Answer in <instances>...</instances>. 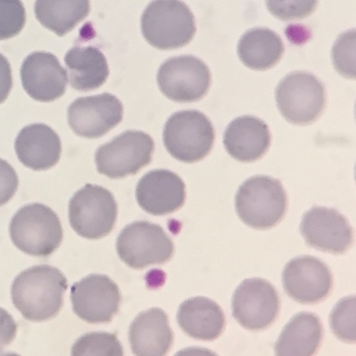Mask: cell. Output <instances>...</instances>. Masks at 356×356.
Here are the masks:
<instances>
[{
    "label": "cell",
    "instance_id": "20",
    "mask_svg": "<svg viewBox=\"0 0 356 356\" xmlns=\"http://www.w3.org/2000/svg\"><path fill=\"white\" fill-rule=\"evenodd\" d=\"M129 338L135 355H166L173 343L166 313L160 309L143 312L131 323Z\"/></svg>",
    "mask_w": 356,
    "mask_h": 356
},
{
    "label": "cell",
    "instance_id": "6",
    "mask_svg": "<svg viewBox=\"0 0 356 356\" xmlns=\"http://www.w3.org/2000/svg\"><path fill=\"white\" fill-rule=\"evenodd\" d=\"M118 256L129 267L142 270L170 261L175 245L163 228L148 221L125 226L116 243Z\"/></svg>",
    "mask_w": 356,
    "mask_h": 356
},
{
    "label": "cell",
    "instance_id": "25",
    "mask_svg": "<svg viewBox=\"0 0 356 356\" xmlns=\"http://www.w3.org/2000/svg\"><path fill=\"white\" fill-rule=\"evenodd\" d=\"M90 0H36L35 15L42 26L65 36L90 14Z\"/></svg>",
    "mask_w": 356,
    "mask_h": 356
},
{
    "label": "cell",
    "instance_id": "7",
    "mask_svg": "<svg viewBox=\"0 0 356 356\" xmlns=\"http://www.w3.org/2000/svg\"><path fill=\"white\" fill-rule=\"evenodd\" d=\"M118 211L115 199L108 190L87 184L70 200V226L85 238H102L113 229Z\"/></svg>",
    "mask_w": 356,
    "mask_h": 356
},
{
    "label": "cell",
    "instance_id": "12",
    "mask_svg": "<svg viewBox=\"0 0 356 356\" xmlns=\"http://www.w3.org/2000/svg\"><path fill=\"white\" fill-rule=\"evenodd\" d=\"M74 314L90 324L111 322L120 311L122 294L108 276L90 275L74 283L70 290Z\"/></svg>",
    "mask_w": 356,
    "mask_h": 356
},
{
    "label": "cell",
    "instance_id": "17",
    "mask_svg": "<svg viewBox=\"0 0 356 356\" xmlns=\"http://www.w3.org/2000/svg\"><path fill=\"white\" fill-rule=\"evenodd\" d=\"M21 78L28 95L40 102L57 100L67 90V72L57 57L48 52L29 55L22 65Z\"/></svg>",
    "mask_w": 356,
    "mask_h": 356
},
{
    "label": "cell",
    "instance_id": "8",
    "mask_svg": "<svg viewBox=\"0 0 356 356\" xmlns=\"http://www.w3.org/2000/svg\"><path fill=\"white\" fill-rule=\"evenodd\" d=\"M279 111L290 124L307 125L316 122L326 104L324 86L314 74L292 72L276 90Z\"/></svg>",
    "mask_w": 356,
    "mask_h": 356
},
{
    "label": "cell",
    "instance_id": "24",
    "mask_svg": "<svg viewBox=\"0 0 356 356\" xmlns=\"http://www.w3.org/2000/svg\"><path fill=\"white\" fill-rule=\"evenodd\" d=\"M239 58L248 69L266 70L280 61L284 45L279 35L269 29L257 28L248 31L237 47Z\"/></svg>",
    "mask_w": 356,
    "mask_h": 356
},
{
    "label": "cell",
    "instance_id": "14",
    "mask_svg": "<svg viewBox=\"0 0 356 356\" xmlns=\"http://www.w3.org/2000/svg\"><path fill=\"white\" fill-rule=\"evenodd\" d=\"M282 281L288 296L302 305L322 302L333 287V276L328 266L311 256L290 261L283 271Z\"/></svg>",
    "mask_w": 356,
    "mask_h": 356
},
{
    "label": "cell",
    "instance_id": "15",
    "mask_svg": "<svg viewBox=\"0 0 356 356\" xmlns=\"http://www.w3.org/2000/svg\"><path fill=\"white\" fill-rule=\"evenodd\" d=\"M300 232L307 245L330 254H344L353 241L347 219L335 209L325 207H314L303 215Z\"/></svg>",
    "mask_w": 356,
    "mask_h": 356
},
{
    "label": "cell",
    "instance_id": "9",
    "mask_svg": "<svg viewBox=\"0 0 356 356\" xmlns=\"http://www.w3.org/2000/svg\"><path fill=\"white\" fill-rule=\"evenodd\" d=\"M154 149L155 144L148 134L125 131L97 150V170L112 179L137 175L150 163Z\"/></svg>",
    "mask_w": 356,
    "mask_h": 356
},
{
    "label": "cell",
    "instance_id": "32",
    "mask_svg": "<svg viewBox=\"0 0 356 356\" xmlns=\"http://www.w3.org/2000/svg\"><path fill=\"white\" fill-rule=\"evenodd\" d=\"M17 325L6 309L0 307V353L14 341L17 335Z\"/></svg>",
    "mask_w": 356,
    "mask_h": 356
},
{
    "label": "cell",
    "instance_id": "4",
    "mask_svg": "<svg viewBox=\"0 0 356 356\" xmlns=\"http://www.w3.org/2000/svg\"><path fill=\"white\" fill-rule=\"evenodd\" d=\"M10 238L15 247L30 256H50L63 238L60 220L49 207L30 204L19 209L10 225Z\"/></svg>",
    "mask_w": 356,
    "mask_h": 356
},
{
    "label": "cell",
    "instance_id": "22",
    "mask_svg": "<svg viewBox=\"0 0 356 356\" xmlns=\"http://www.w3.org/2000/svg\"><path fill=\"white\" fill-rule=\"evenodd\" d=\"M323 334L322 322L315 314H298L289 321L279 336L275 345V355H314L322 342Z\"/></svg>",
    "mask_w": 356,
    "mask_h": 356
},
{
    "label": "cell",
    "instance_id": "2",
    "mask_svg": "<svg viewBox=\"0 0 356 356\" xmlns=\"http://www.w3.org/2000/svg\"><path fill=\"white\" fill-rule=\"evenodd\" d=\"M142 33L153 47H184L195 34V17L181 0H153L142 15Z\"/></svg>",
    "mask_w": 356,
    "mask_h": 356
},
{
    "label": "cell",
    "instance_id": "30",
    "mask_svg": "<svg viewBox=\"0 0 356 356\" xmlns=\"http://www.w3.org/2000/svg\"><path fill=\"white\" fill-rule=\"evenodd\" d=\"M355 31L342 35L333 49V51L343 54L333 55L338 72L343 76L353 79L355 76V67H355V43L350 46V42L355 38Z\"/></svg>",
    "mask_w": 356,
    "mask_h": 356
},
{
    "label": "cell",
    "instance_id": "21",
    "mask_svg": "<svg viewBox=\"0 0 356 356\" xmlns=\"http://www.w3.org/2000/svg\"><path fill=\"white\" fill-rule=\"evenodd\" d=\"M177 322L193 339L213 341L225 328V315L214 300L197 296L180 305Z\"/></svg>",
    "mask_w": 356,
    "mask_h": 356
},
{
    "label": "cell",
    "instance_id": "11",
    "mask_svg": "<svg viewBox=\"0 0 356 356\" xmlns=\"http://www.w3.org/2000/svg\"><path fill=\"white\" fill-rule=\"evenodd\" d=\"M280 309V298L271 283L261 278L243 281L232 296V315L250 331L271 326Z\"/></svg>",
    "mask_w": 356,
    "mask_h": 356
},
{
    "label": "cell",
    "instance_id": "10",
    "mask_svg": "<svg viewBox=\"0 0 356 356\" xmlns=\"http://www.w3.org/2000/svg\"><path fill=\"white\" fill-rule=\"evenodd\" d=\"M157 81L162 93L170 100L195 102L208 93L211 72L201 59L186 55L165 61L158 72Z\"/></svg>",
    "mask_w": 356,
    "mask_h": 356
},
{
    "label": "cell",
    "instance_id": "28",
    "mask_svg": "<svg viewBox=\"0 0 356 356\" xmlns=\"http://www.w3.org/2000/svg\"><path fill=\"white\" fill-rule=\"evenodd\" d=\"M26 24V10L21 0H0V40L13 38Z\"/></svg>",
    "mask_w": 356,
    "mask_h": 356
},
{
    "label": "cell",
    "instance_id": "18",
    "mask_svg": "<svg viewBox=\"0 0 356 356\" xmlns=\"http://www.w3.org/2000/svg\"><path fill=\"white\" fill-rule=\"evenodd\" d=\"M15 149L19 161L36 171L52 168L61 156L60 138L43 124L24 127L15 140Z\"/></svg>",
    "mask_w": 356,
    "mask_h": 356
},
{
    "label": "cell",
    "instance_id": "16",
    "mask_svg": "<svg viewBox=\"0 0 356 356\" xmlns=\"http://www.w3.org/2000/svg\"><path fill=\"white\" fill-rule=\"evenodd\" d=\"M136 195L143 210L154 216H164L184 205L186 184L177 173L158 169L140 178Z\"/></svg>",
    "mask_w": 356,
    "mask_h": 356
},
{
    "label": "cell",
    "instance_id": "29",
    "mask_svg": "<svg viewBox=\"0 0 356 356\" xmlns=\"http://www.w3.org/2000/svg\"><path fill=\"white\" fill-rule=\"evenodd\" d=\"M268 10L281 21L302 19L315 12L318 0H266Z\"/></svg>",
    "mask_w": 356,
    "mask_h": 356
},
{
    "label": "cell",
    "instance_id": "23",
    "mask_svg": "<svg viewBox=\"0 0 356 356\" xmlns=\"http://www.w3.org/2000/svg\"><path fill=\"white\" fill-rule=\"evenodd\" d=\"M69 80L74 89L93 91L106 82L109 76L106 57L93 46L72 48L65 57Z\"/></svg>",
    "mask_w": 356,
    "mask_h": 356
},
{
    "label": "cell",
    "instance_id": "31",
    "mask_svg": "<svg viewBox=\"0 0 356 356\" xmlns=\"http://www.w3.org/2000/svg\"><path fill=\"white\" fill-rule=\"evenodd\" d=\"M19 188V177L12 165L0 159V207L10 201Z\"/></svg>",
    "mask_w": 356,
    "mask_h": 356
},
{
    "label": "cell",
    "instance_id": "1",
    "mask_svg": "<svg viewBox=\"0 0 356 356\" xmlns=\"http://www.w3.org/2000/svg\"><path fill=\"white\" fill-rule=\"evenodd\" d=\"M67 289V277L57 268L34 266L15 279L12 300L26 320L44 322L58 315Z\"/></svg>",
    "mask_w": 356,
    "mask_h": 356
},
{
    "label": "cell",
    "instance_id": "3",
    "mask_svg": "<svg viewBox=\"0 0 356 356\" xmlns=\"http://www.w3.org/2000/svg\"><path fill=\"white\" fill-rule=\"evenodd\" d=\"M237 215L254 229H270L284 217L287 195L278 179L258 175L241 184L235 197Z\"/></svg>",
    "mask_w": 356,
    "mask_h": 356
},
{
    "label": "cell",
    "instance_id": "5",
    "mask_svg": "<svg viewBox=\"0 0 356 356\" xmlns=\"http://www.w3.org/2000/svg\"><path fill=\"white\" fill-rule=\"evenodd\" d=\"M163 140L168 153L178 161L195 163L212 150L215 131L205 114L184 110L170 116L164 127Z\"/></svg>",
    "mask_w": 356,
    "mask_h": 356
},
{
    "label": "cell",
    "instance_id": "13",
    "mask_svg": "<svg viewBox=\"0 0 356 356\" xmlns=\"http://www.w3.org/2000/svg\"><path fill=\"white\" fill-rule=\"evenodd\" d=\"M122 118V102L108 93L76 99L67 111L72 131L80 137L87 138L103 137L120 124Z\"/></svg>",
    "mask_w": 356,
    "mask_h": 356
},
{
    "label": "cell",
    "instance_id": "33",
    "mask_svg": "<svg viewBox=\"0 0 356 356\" xmlns=\"http://www.w3.org/2000/svg\"><path fill=\"white\" fill-rule=\"evenodd\" d=\"M12 88V67L8 58L0 54V104L8 99Z\"/></svg>",
    "mask_w": 356,
    "mask_h": 356
},
{
    "label": "cell",
    "instance_id": "19",
    "mask_svg": "<svg viewBox=\"0 0 356 356\" xmlns=\"http://www.w3.org/2000/svg\"><path fill=\"white\" fill-rule=\"evenodd\" d=\"M226 151L241 162H254L267 153L271 144L269 127L259 118L245 115L236 118L224 133Z\"/></svg>",
    "mask_w": 356,
    "mask_h": 356
},
{
    "label": "cell",
    "instance_id": "27",
    "mask_svg": "<svg viewBox=\"0 0 356 356\" xmlns=\"http://www.w3.org/2000/svg\"><path fill=\"white\" fill-rule=\"evenodd\" d=\"M330 325L338 339L347 343L355 342V296L343 298L336 305L330 315Z\"/></svg>",
    "mask_w": 356,
    "mask_h": 356
},
{
    "label": "cell",
    "instance_id": "26",
    "mask_svg": "<svg viewBox=\"0 0 356 356\" xmlns=\"http://www.w3.org/2000/svg\"><path fill=\"white\" fill-rule=\"evenodd\" d=\"M74 356H122L124 348L114 334L106 332L89 333L79 338L72 348Z\"/></svg>",
    "mask_w": 356,
    "mask_h": 356
}]
</instances>
